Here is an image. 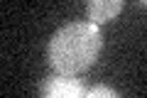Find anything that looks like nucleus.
<instances>
[{"label": "nucleus", "instance_id": "obj_1", "mask_svg": "<svg viewBox=\"0 0 147 98\" xmlns=\"http://www.w3.org/2000/svg\"><path fill=\"white\" fill-rule=\"evenodd\" d=\"M103 37L96 22H69L57 30L47 47V62L59 74H84L96 64Z\"/></svg>", "mask_w": 147, "mask_h": 98}, {"label": "nucleus", "instance_id": "obj_2", "mask_svg": "<svg viewBox=\"0 0 147 98\" xmlns=\"http://www.w3.org/2000/svg\"><path fill=\"white\" fill-rule=\"evenodd\" d=\"M42 96L44 98H79V96H84V86L71 74H59L57 71L54 76L44 78Z\"/></svg>", "mask_w": 147, "mask_h": 98}, {"label": "nucleus", "instance_id": "obj_3", "mask_svg": "<svg viewBox=\"0 0 147 98\" xmlns=\"http://www.w3.org/2000/svg\"><path fill=\"white\" fill-rule=\"evenodd\" d=\"M123 5H125V0H86V12H88V20L100 25V22L115 20Z\"/></svg>", "mask_w": 147, "mask_h": 98}, {"label": "nucleus", "instance_id": "obj_4", "mask_svg": "<svg viewBox=\"0 0 147 98\" xmlns=\"http://www.w3.org/2000/svg\"><path fill=\"white\" fill-rule=\"evenodd\" d=\"M98 96H108V98H118V91H113V88L108 86H96L88 91V98H98Z\"/></svg>", "mask_w": 147, "mask_h": 98}, {"label": "nucleus", "instance_id": "obj_5", "mask_svg": "<svg viewBox=\"0 0 147 98\" xmlns=\"http://www.w3.org/2000/svg\"><path fill=\"white\" fill-rule=\"evenodd\" d=\"M140 3H142V5H145V7H147V0H140Z\"/></svg>", "mask_w": 147, "mask_h": 98}]
</instances>
